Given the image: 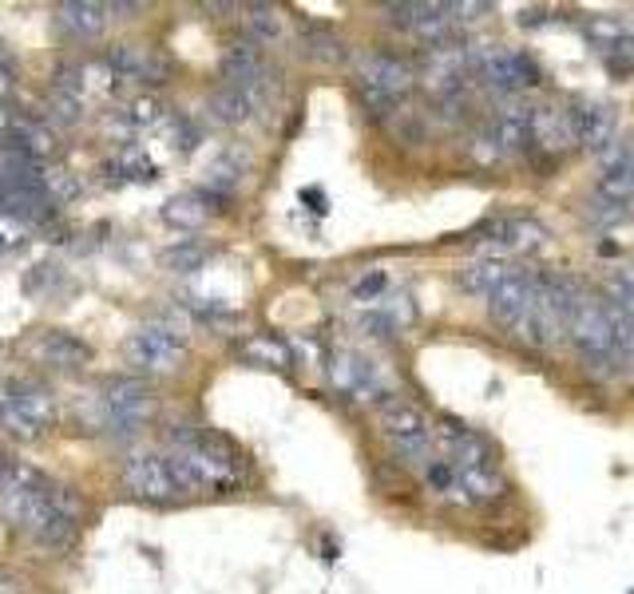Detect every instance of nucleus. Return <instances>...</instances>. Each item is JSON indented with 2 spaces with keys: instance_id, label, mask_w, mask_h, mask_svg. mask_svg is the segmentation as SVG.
<instances>
[{
  "instance_id": "31",
  "label": "nucleus",
  "mask_w": 634,
  "mask_h": 594,
  "mask_svg": "<svg viewBox=\"0 0 634 594\" xmlns=\"http://www.w3.org/2000/svg\"><path fill=\"white\" fill-rule=\"evenodd\" d=\"M349 297H353V306L373 309L377 301L389 297V274H385V270H370V274H361L358 282H353V289H349Z\"/></svg>"
},
{
  "instance_id": "32",
  "label": "nucleus",
  "mask_w": 634,
  "mask_h": 594,
  "mask_svg": "<svg viewBox=\"0 0 634 594\" xmlns=\"http://www.w3.org/2000/svg\"><path fill=\"white\" fill-rule=\"evenodd\" d=\"M306 44H310V56L313 60H325V64H337V60H346V44H341V36L334 28H310L306 36Z\"/></svg>"
},
{
  "instance_id": "14",
  "label": "nucleus",
  "mask_w": 634,
  "mask_h": 594,
  "mask_svg": "<svg viewBox=\"0 0 634 594\" xmlns=\"http://www.w3.org/2000/svg\"><path fill=\"white\" fill-rule=\"evenodd\" d=\"M567 124H571V135H575L579 147L607 151L614 143V131H619V112L607 100H575L567 107Z\"/></svg>"
},
{
  "instance_id": "29",
  "label": "nucleus",
  "mask_w": 634,
  "mask_h": 594,
  "mask_svg": "<svg viewBox=\"0 0 634 594\" xmlns=\"http://www.w3.org/2000/svg\"><path fill=\"white\" fill-rule=\"evenodd\" d=\"M243 357L266 369H289V345L277 341V337H250L243 345Z\"/></svg>"
},
{
  "instance_id": "26",
  "label": "nucleus",
  "mask_w": 634,
  "mask_h": 594,
  "mask_svg": "<svg viewBox=\"0 0 634 594\" xmlns=\"http://www.w3.org/2000/svg\"><path fill=\"white\" fill-rule=\"evenodd\" d=\"M243 28H246V40L258 48L266 44H277L282 36H286V16H282V9L277 4H250V9H243Z\"/></svg>"
},
{
  "instance_id": "15",
  "label": "nucleus",
  "mask_w": 634,
  "mask_h": 594,
  "mask_svg": "<svg viewBox=\"0 0 634 594\" xmlns=\"http://www.w3.org/2000/svg\"><path fill=\"white\" fill-rule=\"evenodd\" d=\"M595 198H599V203H611V206H631L634 203V143L614 139L611 147L603 151Z\"/></svg>"
},
{
  "instance_id": "5",
  "label": "nucleus",
  "mask_w": 634,
  "mask_h": 594,
  "mask_svg": "<svg viewBox=\"0 0 634 594\" xmlns=\"http://www.w3.org/2000/svg\"><path fill=\"white\" fill-rule=\"evenodd\" d=\"M468 68H473V76L484 83L488 92L507 95V100H516L519 92H528V88H535L543 80L540 64L528 52L504 48V44L473 48L468 52Z\"/></svg>"
},
{
  "instance_id": "9",
  "label": "nucleus",
  "mask_w": 634,
  "mask_h": 594,
  "mask_svg": "<svg viewBox=\"0 0 634 594\" xmlns=\"http://www.w3.org/2000/svg\"><path fill=\"white\" fill-rule=\"evenodd\" d=\"M547 227L528 215H492L476 227V242L496 250V258H531L547 246Z\"/></svg>"
},
{
  "instance_id": "34",
  "label": "nucleus",
  "mask_w": 634,
  "mask_h": 594,
  "mask_svg": "<svg viewBox=\"0 0 634 594\" xmlns=\"http://www.w3.org/2000/svg\"><path fill=\"white\" fill-rule=\"evenodd\" d=\"M21 222H12V218H4V222H0V250H12V246H16V242H21Z\"/></svg>"
},
{
  "instance_id": "8",
  "label": "nucleus",
  "mask_w": 634,
  "mask_h": 594,
  "mask_svg": "<svg viewBox=\"0 0 634 594\" xmlns=\"http://www.w3.org/2000/svg\"><path fill=\"white\" fill-rule=\"evenodd\" d=\"M56 421V400L44 385L36 380H4L0 385V424L9 432L33 440V436H44Z\"/></svg>"
},
{
  "instance_id": "3",
  "label": "nucleus",
  "mask_w": 634,
  "mask_h": 594,
  "mask_svg": "<svg viewBox=\"0 0 634 594\" xmlns=\"http://www.w3.org/2000/svg\"><path fill=\"white\" fill-rule=\"evenodd\" d=\"M358 76V95L373 115H392L397 103L413 92L416 72L409 60L392 56V52H361L353 64Z\"/></svg>"
},
{
  "instance_id": "18",
  "label": "nucleus",
  "mask_w": 634,
  "mask_h": 594,
  "mask_svg": "<svg viewBox=\"0 0 634 594\" xmlns=\"http://www.w3.org/2000/svg\"><path fill=\"white\" fill-rule=\"evenodd\" d=\"M512 274H516V262H512V258L484 254V258H473V262L461 270V286L468 289L476 301H492V297L504 289V282Z\"/></svg>"
},
{
  "instance_id": "24",
  "label": "nucleus",
  "mask_w": 634,
  "mask_h": 594,
  "mask_svg": "<svg viewBox=\"0 0 634 594\" xmlns=\"http://www.w3.org/2000/svg\"><path fill=\"white\" fill-rule=\"evenodd\" d=\"M107 68L116 72L119 80H147V83H163V64L151 52L135 44H116L107 52Z\"/></svg>"
},
{
  "instance_id": "13",
  "label": "nucleus",
  "mask_w": 634,
  "mask_h": 594,
  "mask_svg": "<svg viewBox=\"0 0 634 594\" xmlns=\"http://www.w3.org/2000/svg\"><path fill=\"white\" fill-rule=\"evenodd\" d=\"M540 289H543V274H531V270L516 266V274L507 277L504 289L488 301V313H492V321H496L500 330H507L512 337H516V330L523 325L531 306L540 301Z\"/></svg>"
},
{
  "instance_id": "20",
  "label": "nucleus",
  "mask_w": 634,
  "mask_h": 594,
  "mask_svg": "<svg viewBox=\"0 0 634 594\" xmlns=\"http://www.w3.org/2000/svg\"><path fill=\"white\" fill-rule=\"evenodd\" d=\"M571 143H575V135H571V124H567V107H552V103L531 107V147L559 155Z\"/></svg>"
},
{
  "instance_id": "28",
  "label": "nucleus",
  "mask_w": 634,
  "mask_h": 594,
  "mask_svg": "<svg viewBox=\"0 0 634 594\" xmlns=\"http://www.w3.org/2000/svg\"><path fill=\"white\" fill-rule=\"evenodd\" d=\"M56 147V135L40 124H16L9 131V151L12 155H24V159H44Z\"/></svg>"
},
{
  "instance_id": "10",
  "label": "nucleus",
  "mask_w": 634,
  "mask_h": 594,
  "mask_svg": "<svg viewBox=\"0 0 634 594\" xmlns=\"http://www.w3.org/2000/svg\"><path fill=\"white\" fill-rule=\"evenodd\" d=\"M127 361L147 373H174V369L186 361V337L163 321H151V325H139L131 337H127Z\"/></svg>"
},
{
  "instance_id": "16",
  "label": "nucleus",
  "mask_w": 634,
  "mask_h": 594,
  "mask_svg": "<svg viewBox=\"0 0 634 594\" xmlns=\"http://www.w3.org/2000/svg\"><path fill=\"white\" fill-rule=\"evenodd\" d=\"M124 483L139 495V500L167 503V500H174V495H183L179 492V483H174V476H171L167 456H155V452H139V456L127 460Z\"/></svg>"
},
{
  "instance_id": "30",
  "label": "nucleus",
  "mask_w": 634,
  "mask_h": 594,
  "mask_svg": "<svg viewBox=\"0 0 634 594\" xmlns=\"http://www.w3.org/2000/svg\"><path fill=\"white\" fill-rule=\"evenodd\" d=\"M210 258V246L198 238H186L179 242V246H167V254H163V262L171 266V270H179V274H191V270H203Z\"/></svg>"
},
{
  "instance_id": "19",
  "label": "nucleus",
  "mask_w": 634,
  "mask_h": 594,
  "mask_svg": "<svg viewBox=\"0 0 634 594\" xmlns=\"http://www.w3.org/2000/svg\"><path fill=\"white\" fill-rule=\"evenodd\" d=\"M222 72H227V83L262 95L266 60H262V48H258V44H250V40H238V44L227 48V52H222Z\"/></svg>"
},
{
  "instance_id": "6",
  "label": "nucleus",
  "mask_w": 634,
  "mask_h": 594,
  "mask_svg": "<svg viewBox=\"0 0 634 594\" xmlns=\"http://www.w3.org/2000/svg\"><path fill=\"white\" fill-rule=\"evenodd\" d=\"M531 151V107L519 100H504L496 112L488 115V124L476 131L473 155L476 163H504L512 155Z\"/></svg>"
},
{
  "instance_id": "27",
  "label": "nucleus",
  "mask_w": 634,
  "mask_h": 594,
  "mask_svg": "<svg viewBox=\"0 0 634 594\" xmlns=\"http://www.w3.org/2000/svg\"><path fill=\"white\" fill-rule=\"evenodd\" d=\"M60 24H64L72 36L92 40V36L104 33L107 4H92V0H68V4H60Z\"/></svg>"
},
{
  "instance_id": "2",
  "label": "nucleus",
  "mask_w": 634,
  "mask_h": 594,
  "mask_svg": "<svg viewBox=\"0 0 634 594\" xmlns=\"http://www.w3.org/2000/svg\"><path fill=\"white\" fill-rule=\"evenodd\" d=\"M567 337L575 341L579 357L587 361V369L603 373V377H614V373H623L631 369L619 353V345H614V333H611V306H607V297H595V294H583L579 297L575 313L567 321Z\"/></svg>"
},
{
  "instance_id": "12",
  "label": "nucleus",
  "mask_w": 634,
  "mask_h": 594,
  "mask_svg": "<svg viewBox=\"0 0 634 594\" xmlns=\"http://www.w3.org/2000/svg\"><path fill=\"white\" fill-rule=\"evenodd\" d=\"M583 36L587 44L595 48L607 64L614 80H631L634 76V36L623 21H611V16H591L583 21Z\"/></svg>"
},
{
  "instance_id": "36",
  "label": "nucleus",
  "mask_w": 634,
  "mask_h": 594,
  "mask_svg": "<svg viewBox=\"0 0 634 594\" xmlns=\"http://www.w3.org/2000/svg\"><path fill=\"white\" fill-rule=\"evenodd\" d=\"M0 460H4V452H0Z\"/></svg>"
},
{
  "instance_id": "35",
  "label": "nucleus",
  "mask_w": 634,
  "mask_h": 594,
  "mask_svg": "<svg viewBox=\"0 0 634 594\" xmlns=\"http://www.w3.org/2000/svg\"><path fill=\"white\" fill-rule=\"evenodd\" d=\"M4 127H9V112H4V107H0V131H4Z\"/></svg>"
},
{
  "instance_id": "7",
  "label": "nucleus",
  "mask_w": 634,
  "mask_h": 594,
  "mask_svg": "<svg viewBox=\"0 0 634 594\" xmlns=\"http://www.w3.org/2000/svg\"><path fill=\"white\" fill-rule=\"evenodd\" d=\"M325 380H329V389H334L337 397L353 400V404H370V400H380V404H385V400L392 397L385 369H380L370 353H361V349H337V353H329V361H325Z\"/></svg>"
},
{
  "instance_id": "1",
  "label": "nucleus",
  "mask_w": 634,
  "mask_h": 594,
  "mask_svg": "<svg viewBox=\"0 0 634 594\" xmlns=\"http://www.w3.org/2000/svg\"><path fill=\"white\" fill-rule=\"evenodd\" d=\"M0 512L48 547H64L76 535V507L68 495L24 464H12L9 483L0 488Z\"/></svg>"
},
{
  "instance_id": "23",
  "label": "nucleus",
  "mask_w": 634,
  "mask_h": 594,
  "mask_svg": "<svg viewBox=\"0 0 634 594\" xmlns=\"http://www.w3.org/2000/svg\"><path fill=\"white\" fill-rule=\"evenodd\" d=\"M246 171H250V155H246L243 147H227L219 159L207 167V183H203V191H210L215 198L227 203V195L246 179Z\"/></svg>"
},
{
  "instance_id": "22",
  "label": "nucleus",
  "mask_w": 634,
  "mask_h": 594,
  "mask_svg": "<svg viewBox=\"0 0 634 594\" xmlns=\"http://www.w3.org/2000/svg\"><path fill=\"white\" fill-rule=\"evenodd\" d=\"M258 103H262V95L258 92H246V88H234V83H222L219 92L210 95V115L219 119V124L227 127H243L250 124L254 115H258Z\"/></svg>"
},
{
  "instance_id": "33",
  "label": "nucleus",
  "mask_w": 634,
  "mask_h": 594,
  "mask_svg": "<svg viewBox=\"0 0 634 594\" xmlns=\"http://www.w3.org/2000/svg\"><path fill=\"white\" fill-rule=\"evenodd\" d=\"M107 171H116L119 179H135V183H147L151 175H155V163H151L147 155H143V151H127L124 159L112 163Z\"/></svg>"
},
{
  "instance_id": "21",
  "label": "nucleus",
  "mask_w": 634,
  "mask_h": 594,
  "mask_svg": "<svg viewBox=\"0 0 634 594\" xmlns=\"http://www.w3.org/2000/svg\"><path fill=\"white\" fill-rule=\"evenodd\" d=\"M219 206L222 198H215L210 191H186V195H174L171 203L163 206V222L174 230H198Z\"/></svg>"
},
{
  "instance_id": "25",
  "label": "nucleus",
  "mask_w": 634,
  "mask_h": 594,
  "mask_svg": "<svg viewBox=\"0 0 634 594\" xmlns=\"http://www.w3.org/2000/svg\"><path fill=\"white\" fill-rule=\"evenodd\" d=\"M36 357L52 369H83L88 365V345L80 337H72V333H44V341L36 345Z\"/></svg>"
},
{
  "instance_id": "4",
  "label": "nucleus",
  "mask_w": 634,
  "mask_h": 594,
  "mask_svg": "<svg viewBox=\"0 0 634 594\" xmlns=\"http://www.w3.org/2000/svg\"><path fill=\"white\" fill-rule=\"evenodd\" d=\"M377 424H380V436L389 440V448L401 460L420 464V468L432 460L437 428H432V421L425 416L420 404H413V400H404V397H389L385 404H380Z\"/></svg>"
},
{
  "instance_id": "11",
  "label": "nucleus",
  "mask_w": 634,
  "mask_h": 594,
  "mask_svg": "<svg viewBox=\"0 0 634 594\" xmlns=\"http://www.w3.org/2000/svg\"><path fill=\"white\" fill-rule=\"evenodd\" d=\"M100 397H104L107 412H112V432L116 436H131L151 416V409H155L147 380L139 377H112L100 389Z\"/></svg>"
},
{
  "instance_id": "17",
  "label": "nucleus",
  "mask_w": 634,
  "mask_h": 594,
  "mask_svg": "<svg viewBox=\"0 0 634 594\" xmlns=\"http://www.w3.org/2000/svg\"><path fill=\"white\" fill-rule=\"evenodd\" d=\"M416 321V306L409 294H397V297H385L377 301L373 309L361 313V330L370 333V337H380V341H389V337H401L404 330H413Z\"/></svg>"
}]
</instances>
